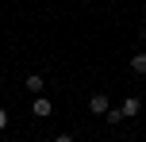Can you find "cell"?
I'll use <instances>...</instances> for the list:
<instances>
[{
    "label": "cell",
    "instance_id": "6da1fadb",
    "mask_svg": "<svg viewBox=\"0 0 146 142\" xmlns=\"http://www.w3.org/2000/svg\"><path fill=\"white\" fill-rule=\"evenodd\" d=\"M31 112H35L38 119H50V115H54V100L50 96H35V100H31Z\"/></svg>",
    "mask_w": 146,
    "mask_h": 142
},
{
    "label": "cell",
    "instance_id": "7a4b0ae2",
    "mask_svg": "<svg viewBox=\"0 0 146 142\" xmlns=\"http://www.w3.org/2000/svg\"><path fill=\"white\" fill-rule=\"evenodd\" d=\"M42 85H46L42 73H27V77H23V89H27L31 96H42Z\"/></svg>",
    "mask_w": 146,
    "mask_h": 142
},
{
    "label": "cell",
    "instance_id": "3957f363",
    "mask_svg": "<svg viewBox=\"0 0 146 142\" xmlns=\"http://www.w3.org/2000/svg\"><path fill=\"white\" fill-rule=\"evenodd\" d=\"M108 108H111V100L104 96V92H92V96H88V112H92V115H104Z\"/></svg>",
    "mask_w": 146,
    "mask_h": 142
},
{
    "label": "cell",
    "instance_id": "277c9868",
    "mask_svg": "<svg viewBox=\"0 0 146 142\" xmlns=\"http://www.w3.org/2000/svg\"><path fill=\"white\" fill-rule=\"evenodd\" d=\"M119 112H123V119H135V115L142 112V100H139V96H127L123 104H119Z\"/></svg>",
    "mask_w": 146,
    "mask_h": 142
},
{
    "label": "cell",
    "instance_id": "5b68a950",
    "mask_svg": "<svg viewBox=\"0 0 146 142\" xmlns=\"http://www.w3.org/2000/svg\"><path fill=\"white\" fill-rule=\"evenodd\" d=\"M131 69H135V73H142V77H146V54H135V58H131Z\"/></svg>",
    "mask_w": 146,
    "mask_h": 142
},
{
    "label": "cell",
    "instance_id": "8992f818",
    "mask_svg": "<svg viewBox=\"0 0 146 142\" xmlns=\"http://www.w3.org/2000/svg\"><path fill=\"white\" fill-rule=\"evenodd\" d=\"M104 119L115 127V123H123V112H119V108H108V112H104Z\"/></svg>",
    "mask_w": 146,
    "mask_h": 142
},
{
    "label": "cell",
    "instance_id": "52a82bcc",
    "mask_svg": "<svg viewBox=\"0 0 146 142\" xmlns=\"http://www.w3.org/2000/svg\"><path fill=\"white\" fill-rule=\"evenodd\" d=\"M4 131H8V112L0 108V135H4Z\"/></svg>",
    "mask_w": 146,
    "mask_h": 142
},
{
    "label": "cell",
    "instance_id": "ba28073f",
    "mask_svg": "<svg viewBox=\"0 0 146 142\" xmlns=\"http://www.w3.org/2000/svg\"><path fill=\"white\" fill-rule=\"evenodd\" d=\"M54 142H73V135H54Z\"/></svg>",
    "mask_w": 146,
    "mask_h": 142
},
{
    "label": "cell",
    "instance_id": "9c48e42d",
    "mask_svg": "<svg viewBox=\"0 0 146 142\" xmlns=\"http://www.w3.org/2000/svg\"><path fill=\"white\" fill-rule=\"evenodd\" d=\"M0 142H12V138H0Z\"/></svg>",
    "mask_w": 146,
    "mask_h": 142
}]
</instances>
